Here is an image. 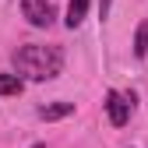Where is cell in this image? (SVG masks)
Wrapping results in <instances>:
<instances>
[{"label":"cell","instance_id":"cell-9","mask_svg":"<svg viewBox=\"0 0 148 148\" xmlns=\"http://www.w3.org/2000/svg\"><path fill=\"white\" fill-rule=\"evenodd\" d=\"M32 148H42V145H32Z\"/></svg>","mask_w":148,"mask_h":148},{"label":"cell","instance_id":"cell-7","mask_svg":"<svg viewBox=\"0 0 148 148\" xmlns=\"http://www.w3.org/2000/svg\"><path fill=\"white\" fill-rule=\"evenodd\" d=\"M134 57H138V60L148 57V21L138 25V35H134Z\"/></svg>","mask_w":148,"mask_h":148},{"label":"cell","instance_id":"cell-3","mask_svg":"<svg viewBox=\"0 0 148 148\" xmlns=\"http://www.w3.org/2000/svg\"><path fill=\"white\" fill-rule=\"evenodd\" d=\"M131 109H134V102L123 95V92H109L106 95V113H109V123L113 127H123L127 120H131Z\"/></svg>","mask_w":148,"mask_h":148},{"label":"cell","instance_id":"cell-5","mask_svg":"<svg viewBox=\"0 0 148 148\" xmlns=\"http://www.w3.org/2000/svg\"><path fill=\"white\" fill-rule=\"evenodd\" d=\"M74 113V102H49V106H39V116L42 120H64Z\"/></svg>","mask_w":148,"mask_h":148},{"label":"cell","instance_id":"cell-8","mask_svg":"<svg viewBox=\"0 0 148 148\" xmlns=\"http://www.w3.org/2000/svg\"><path fill=\"white\" fill-rule=\"evenodd\" d=\"M109 7H113V0H99V18H106V14H109Z\"/></svg>","mask_w":148,"mask_h":148},{"label":"cell","instance_id":"cell-4","mask_svg":"<svg viewBox=\"0 0 148 148\" xmlns=\"http://www.w3.org/2000/svg\"><path fill=\"white\" fill-rule=\"evenodd\" d=\"M88 4H92V0H71V4H67V18H64V21H67V28H78V25L85 21Z\"/></svg>","mask_w":148,"mask_h":148},{"label":"cell","instance_id":"cell-1","mask_svg":"<svg viewBox=\"0 0 148 148\" xmlns=\"http://www.w3.org/2000/svg\"><path fill=\"white\" fill-rule=\"evenodd\" d=\"M60 67H64V49L60 46L28 42V46L14 49V71L28 81H49V78L60 74Z\"/></svg>","mask_w":148,"mask_h":148},{"label":"cell","instance_id":"cell-6","mask_svg":"<svg viewBox=\"0 0 148 148\" xmlns=\"http://www.w3.org/2000/svg\"><path fill=\"white\" fill-rule=\"evenodd\" d=\"M21 88H25L21 74H0V95H18Z\"/></svg>","mask_w":148,"mask_h":148},{"label":"cell","instance_id":"cell-2","mask_svg":"<svg viewBox=\"0 0 148 148\" xmlns=\"http://www.w3.org/2000/svg\"><path fill=\"white\" fill-rule=\"evenodd\" d=\"M21 14L28 18L32 28H49V25H53V7H49V0H21Z\"/></svg>","mask_w":148,"mask_h":148}]
</instances>
